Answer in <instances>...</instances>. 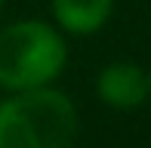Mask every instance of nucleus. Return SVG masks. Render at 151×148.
Masks as SVG:
<instances>
[{"label":"nucleus","mask_w":151,"mask_h":148,"mask_svg":"<svg viewBox=\"0 0 151 148\" xmlns=\"http://www.w3.org/2000/svg\"><path fill=\"white\" fill-rule=\"evenodd\" d=\"M77 108L52 86L19 90L0 102V148H74Z\"/></svg>","instance_id":"nucleus-1"},{"label":"nucleus","mask_w":151,"mask_h":148,"mask_svg":"<svg viewBox=\"0 0 151 148\" xmlns=\"http://www.w3.org/2000/svg\"><path fill=\"white\" fill-rule=\"evenodd\" d=\"M65 40L52 25L25 19L0 31V86L3 90H34L50 86L65 68Z\"/></svg>","instance_id":"nucleus-2"},{"label":"nucleus","mask_w":151,"mask_h":148,"mask_svg":"<svg viewBox=\"0 0 151 148\" xmlns=\"http://www.w3.org/2000/svg\"><path fill=\"white\" fill-rule=\"evenodd\" d=\"M96 93L105 105L117 111H133L151 96L148 86V74L133 62H111L108 68L99 71L96 80Z\"/></svg>","instance_id":"nucleus-3"},{"label":"nucleus","mask_w":151,"mask_h":148,"mask_svg":"<svg viewBox=\"0 0 151 148\" xmlns=\"http://www.w3.org/2000/svg\"><path fill=\"white\" fill-rule=\"evenodd\" d=\"M114 0H52V16L71 34H93L111 16Z\"/></svg>","instance_id":"nucleus-4"},{"label":"nucleus","mask_w":151,"mask_h":148,"mask_svg":"<svg viewBox=\"0 0 151 148\" xmlns=\"http://www.w3.org/2000/svg\"><path fill=\"white\" fill-rule=\"evenodd\" d=\"M148 86H151V71H148Z\"/></svg>","instance_id":"nucleus-5"},{"label":"nucleus","mask_w":151,"mask_h":148,"mask_svg":"<svg viewBox=\"0 0 151 148\" xmlns=\"http://www.w3.org/2000/svg\"><path fill=\"white\" fill-rule=\"evenodd\" d=\"M0 6H3V0H0Z\"/></svg>","instance_id":"nucleus-6"}]
</instances>
